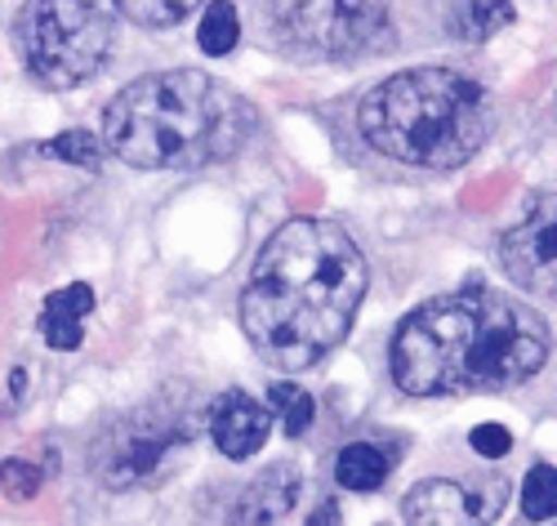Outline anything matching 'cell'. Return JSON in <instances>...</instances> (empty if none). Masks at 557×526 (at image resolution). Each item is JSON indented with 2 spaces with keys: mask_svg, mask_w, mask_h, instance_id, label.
I'll use <instances>...</instances> for the list:
<instances>
[{
  "mask_svg": "<svg viewBox=\"0 0 557 526\" xmlns=\"http://www.w3.org/2000/svg\"><path fill=\"white\" fill-rule=\"evenodd\" d=\"M357 130L388 161L455 170L486 143L491 108L473 76L455 68H414L366 94Z\"/></svg>",
  "mask_w": 557,
  "mask_h": 526,
  "instance_id": "cell-4",
  "label": "cell"
},
{
  "mask_svg": "<svg viewBox=\"0 0 557 526\" xmlns=\"http://www.w3.org/2000/svg\"><path fill=\"white\" fill-rule=\"evenodd\" d=\"M116 5L138 27H174L178 19H188L201 0H116Z\"/></svg>",
  "mask_w": 557,
  "mask_h": 526,
  "instance_id": "cell-16",
  "label": "cell"
},
{
  "mask_svg": "<svg viewBox=\"0 0 557 526\" xmlns=\"http://www.w3.org/2000/svg\"><path fill=\"white\" fill-rule=\"evenodd\" d=\"M401 513L410 522H463L473 517V496H463L459 482H420Z\"/></svg>",
  "mask_w": 557,
  "mask_h": 526,
  "instance_id": "cell-13",
  "label": "cell"
},
{
  "mask_svg": "<svg viewBox=\"0 0 557 526\" xmlns=\"http://www.w3.org/2000/svg\"><path fill=\"white\" fill-rule=\"evenodd\" d=\"M276 27L312 54H357L384 32L388 0H272Z\"/></svg>",
  "mask_w": 557,
  "mask_h": 526,
  "instance_id": "cell-7",
  "label": "cell"
},
{
  "mask_svg": "<svg viewBox=\"0 0 557 526\" xmlns=\"http://www.w3.org/2000/svg\"><path fill=\"white\" fill-rule=\"evenodd\" d=\"M268 415H282V428L290 438H299V433H308V424H312V397L299 389V384H272V393H268Z\"/></svg>",
  "mask_w": 557,
  "mask_h": 526,
  "instance_id": "cell-17",
  "label": "cell"
},
{
  "mask_svg": "<svg viewBox=\"0 0 557 526\" xmlns=\"http://www.w3.org/2000/svg\"><path fill=\"white\" fill-rule=\"evenodd\" d=\"M14 45L36 81L67 89L103 68L112 23L89 0H27L14 19Z\"/></svg>",
  "mask_w": 557,
  "mask_h": 526,
  "instance_id": "cell-5",
  "label": "cell"
},
{
  "mask_svg": "<svg viewBox=\"0 0 557 526\" xmlns=\"http://www.w3.org/2000/svg\"><path fill=\"white\" fill-rule=\"evenodd\" d=\"M544 357V330L495 291L429 299L393 334V379L410 397L499 393L531 379Z\"/></svg>",
  "mask_w": 557,
  "mask_h": 526,
  "instance_id": "cell-2",
  "label": "cell"
},
{
  "mask_svg": "<svg viewBox=\"0 0 557 526\" xmlns=\"http://www.w3.org/2000/svg\"><path fill=\"white\" fill-rule=\"evenodd\" d=\"M366 259L326 219H295L259 250L242 295V326L263 362L304 370L326 357L366 299Z\"/></svg>",
  "mask_w": 557,
  "mask_h": 526,
  "instance_id": "cell-1",
  "label": "cell"
},
{
  "mask_svg": "<svg viewBox=\"0 0 557 526\" xmlns=\"http://www.w3.org/2000/svg\"><path fill=\"white\" fill-rule=\"evenodd\" d=\"M197 40H201V50L214 54V59L232 54V50H237V40H242L237 10H232L227 0H214V5L201 14V23H197Z\"/></svg>",
  "mask_w": 557,
  "mask_h": 526,
  "instance_id": "cell-15",
  "label": "cell"
},
{
  "mask_svg": "<svg viewBox=\"0 0 557 526\" xmlns=\"http://www.w3.org/2000/svg\"><path fill=\"white\" fill-rule=\"evenodd\" d=\"M553 228H557V210L553 197H540L531 206V215L504 232L499 242V259L518 285H527L531 295H553L557 291V255H553Z\"/></svg>",
  "mask_w": 557,
  "mask_h": 526,
  "instance_id": "cell-8",
  "label": "cell"
},
{
  "mask_svg": "<svg viewBox=\"0 0 557 526\" xmlns=\"http://www.w3.org/2000/svg\"><path fill=\"white\" fill-rule=\"evenodd\" d=\"M36 487H40V473L32 464H23V460H5V464H0V491H5L10 500H32Z\"/></svg>",
  "mask_w": 557,
  "mask_h": 526,
  "instance_id": "cell-20",
  "label": "cell"
},
{
  "mask_svg": "<svg viewBox=\"0 0 557 526\" xmlns=\"http://www.w3.org/2000/svg\"><path fill=\"white\" fill-rule=\"evenodd\" d=\"M553 487H557L553 464H535L522 477V513L531 522H553V513H557V491Z\"/></svg>",
  "mask_w": 557,
  "mask_h": 526,
  "instance_id": "cell-18",
  "label": "cell"
},
{
  "mask_svg": "<svg viewBox=\"0 0 557 526\" xmlns=\"http://www.w3.org/2000/svg\"><path fill=\"white\" fill-rule=\"evenodd\" d=\"M89 308H95V291L89 285H63V291H54L50 299H45V313H40V334L45 344L59 348V353H72L81 344V326L89 317Z\"/></svg>",
  "mask_w": 557,
  "mask_h": 526,
  "instance_id": "cell-11",
  "label": "cell"
},
{
  "mask_svg": "<svg viewBox=\"0 0 557 526\" xmlns=\"http://www.w3.org/2000/svg\"><path fill=\"white\" fill-rule=\"evenodd\" d=\"M250 134L242 94L206 72H157L125 85L103 112V143L138 170H197L232 157Z\"/></svg>",
  "mask_w": 557,
  "mask_h": 526,
  "instance_id": "cell-3",
  "label": "cell"
},
{
  "mask_svg": "<svg viewBox=\"0 0 557 526\" xmlns=\"http://www.w3.org/2000/svg\"><path fill=\"white\" fill-rule=\"evenodd\" d=\"M197 438V419L188 411H170V406H144L129 411L108 428V438L99 442V477L112 491H129L152 477Z\"/></svg>",
  "mask_w": 557,
  "mask_h": 526,
  "instance_id": "cell-6",
  "label": "cell"
},
{
  "mask_svg": "<svg viewBox=\"0 0 557 526\" xmlns=\"http://www.w3.org/2000/svg\"><path fill=\"white\" fill-rule=\"evenodd\" d=\"M299 487L304 477L290 468V464H272L263 468L255 482L246 487V496L232 504V517L237 522H272V517H286L299 500Z\"/></svg>",
  "mask_w": 557,
  "mask_h": 526,
  "instance_id": "cell-10",
  "label": "cell"
},
{
  "mask_svg": "<svg viewBox=\"0 0 557 526\" xmlns=\"http://www.w3.org/2000/svg\"><path fill=\"white\" fill-rule=\"evenodd\" d=\"M469 442H473V451L486 455V460H499L504 451H513V433H508L504 424H478L473 433H469Z\"/></svg>",
  "mask_w": 557,
  "mask_h": 526,
  "instance_id": "cell-21",
  "label": "cell"
},
{
  "mask_svg": "<svg viewBox=\"0 0 557 526\" xmlns=\"http://www.w3.org/2000/svg\"><path fill=\"white\" fill-rule=\"evenodd\" d=\"M45 152L59 157V161H67V166H85V170H95V166L103 161V143H99L95 134H89V130H67V134H59Z\"/></svg>",
  "mask_w": 557,
  "mask_h": 526,
  "instance_id": "cell-19",
  "label": "cell"
},
{
  "mask_svg": "<svg viewBox=\"0 0 557 526\" xmlns=\"http://www.w3.org/2000/svg\"><path fill=\"white\" fill-rule=\"evenodd\" d=\"M206 424H210L214 447H219L227 460L255 455V451L268 442V428H272L268 411H263L250 393H242V389H227L223 397H214V406L206 411Z\"/></svg>",
  "mask_w": 557,
  "mask_h": 526,
  "instance_id": "cell-9",
  "label": "cell"
},
{
  "mask_svg": "<svg viewBox=\"0 0 557 526\" xmlns=\"http://www.w3.org/2000/svg\"><path fill=\"white\" fill-rule=\"evenodd\" d=\"M508 23H513V0H463L450 19V32L459 40L478 45V40H491L495 32H504Z\"/></svg>",
  "mask_w": 557,
  "mask_h": 526,
  "instance_id": "cell-14",
  "label": "cell"
},
{
  "mask_svg": "<svg viewBox=\"0 0 557 526\" xmlns=\"http://www.w3.org/2000/svg\"><path fill=\"white\" fill-rule=\"evenodd\" d=\"M393 464H397V451H388L380 442H352V447L339 451L335 477L348 491H380L384 477L393 473Z\"/></svg>",
  "mask_w": 557,
  "mask_h": 526,
  "instance_id": "cell-12",
  "label": "cell"
}]
</instances>
